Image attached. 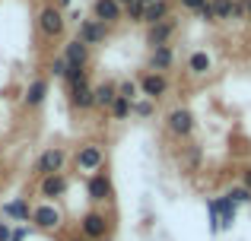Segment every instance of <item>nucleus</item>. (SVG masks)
<instances>
[{
	"label": "nucleus",
	"mask_w": 251,
	"mask_h": 241,
	"mask_svg": "<svg viewBox=\"0 0 251 241\" xmlns=\"http://www.w3.org/2000/svg\"><path fill=\"white\" fill-rule=\"evenodd\" d=\"M64 162H67V153H64L61 146H48L42 155H38V162H35V175H38V178L57 175L64 168Z\"/></svg>",
	"instance_id": "1"
},
{
	"label": "nucleus",
	"mask_w": 251,
	"mask_h": 241,
	"mask_svg": "<svg viewBox=\"0 0 251 241\" xmlns=\"http://www.w3.org/2000/svg\"><path fill=\"white\" fill-rule=\"evenodd\" d=\"M76 168L80 172H89V175H96V172H102V165H105V153H102V146H96V143H86V146L76 149Z\"/></svg>",
	"instance_id": "2"
},
{
	"label": "nucleus",
	"mask_w": 251,
	"mask_h": 241,
	"mask_svg": "<svg viewBox=\"0 0 251 241\" xmlns=\"http://www.w3.org/2000/svg\"><path fill=\"white\" fill-rule=\"evenodd\" d=\"M64 25H67V19H64L61 6H45V10L38 13V32H42L45 38H57L64 32Z\"/></svg>",
	"instance_id": "3"
},
{
	"label": "nucleus",
	"mask_w": 251,
	"mask_h": 241,
	"mask_svg": "<svg viewBox=\"0 0 251 241\" xmlns=\"http://www.w3.org/2000/svg\"><path fill=\"white\" fill-rule=\"evenodd\" d=\"M137 86H140V95H143V99H150V102H159L162 95L169 92V80H166V73H143Z\"/></svg>",
	"instance_id": "4"
},
{
	"label": "nucleus",
	"mask_w": 251,
	"mask_h": 241,
	"mask_svg": "<svg viewBox=\"0 0 251 241\" xmlns=\"http://www.w3.org/2000/svg\"><path fill=\"white\" fill-rule=\"evenodd\" d=\"M76 38H80L83 44H89V48H92V44H102L105 38H108V25H105V22H99L96 16H92V19H80Z\"/></svg>",
	"instance_id": "5"
},
{
	"label": "nucleus",
	"mask_w": 251,
	"mask_h": 241,
	"mask_svg": "<svg viewBox=\"0 0 251 241\" xmlns=\"http://www.w3.org/2000/svg\"><path fill=\"white\" fill-rule=\"evenodd\" d=\"M80 235L86 241H102L108 235V219H105V213H86L83 222H80Z\"/></svg>",
	"instance_id": "6"
},
{
	"label": "nucleus",
	"mask_w": 251,
	"mask_h": 241,
	"mask_svg": "<svg viewBox=\"0 0 251 241\" xmlns=\"http://www.w3.org/2000/svg\"><path fill=\"white\" fill-rule=\"evenodd\" d=\"M175 29H178V19H162V22H156V25H147V44L150 48H162V44H169L172 42V35H175Z\"/></svg>",
	"instance_id": "7"
},
{
	"label": "nucleus",
	"mask_w": 251,
	"mask_h": 241,
	"mask_svg": "<svg viewBox=\"0 0 251 241\" xmlns=\"http://www.w3.org/2000/svg\"><path fill=\"white\" fill-rule=\"evenodd\" d=\"M166 127H169V133H175V136H191L194 133V114H191L188 108H172L169 118H166Z\"/></svg>",
	"instance_id": "8"
},
{
	"label": "nucleus",
	"mask_w": 251,
	"mask_h": 241,
	"mask_svg": "<svg viewBox=\"0 0 251 241\" xmlns=\"http://www.w3.org/2000/svg\"><path fill=\"white\" fill-rule=\"evenodd\" d=\"M92 16L105 25H115V22L124 19V6L118 3V0H96V3H92Z\"/></svg>",
	"instance_id": "9"
},
{
	"label": "nucleus",
	"mask_w": 251,
	"mask_h": 241,
	"mask_svg": "<svg viewBox=\"0 0 251 241\" xmlns=\"http://www.w3.org/2000/svg\"><path fill=\"white\" fill-rule=\"evenodd\" d=\"M86 194H89V200H92V203H105V200H111V178H108L105 172L89 175Z\"/></svg>",
	"instance_id": "10"
},
{
	"label": "nucleus",
	"mask_w": 251,
	"mask_h": 241,
	"mask_svg": "<svg viewBox=\"0 0 251 241\" xmlns=\"http://www.w3.org/2000/svg\"><path fill=\"white\" fill-rule=\"evenodd\" d=\"M32 222L38 225V229H57L61 225V213H57L54 203H42L32 210Z\"/></svg>",
	"instance_id": "11"
},
{
	"label": "nucleus",
	"mask_w": 251,
	"mask_h": 241,
	"mask_svg": "<svg viewBox=\"0 0 251 241\" xmlns=\"http://www.w3.org/2000/svg\"><path fill=\"white\" fill-rule=\"evenodd\" d=\"M61 57L70 64V67H86V61H89V44H83L80 38H70V42L64 44Z\"/></svg>",
	"instance_id": "12"
},
{
	"label": "nucleus",
	"mask_w": 251,
	"mask_h": 241,
	"mask_svg": "<svg viewBox=\"0 0 251 241\" xmlns=\"http://www.w3.org/2000/svg\"><path fill=\"white\" fill-rule=\"evenodd\" d=\"M172 64H175V51H172V44L153 48V54H150V73H166V70H172Z\"/></svg>",
	"instance_id": "13"
},
{
	"label": "nucleus",
	"mask_w": 251,
	"mask_h": 241,
	"mask_svg": "<svg viewBox=\"0 0 251 241\" xmlns=\"http://www.w3.org/2000/svg\"><path fill=\"white\" fill-rule=\"evenodd\" d=\"M64 194H67V178H64L61 172L42 178V197L48 200V203H51V200H57V197H64Z\"/></svg>",
	"instance_id": "14"
},
{
	"label": "nucleus",
	"mask_w": 251,
	"mask_h": 241,
	"mask_svg": "<svg viewBox=\"0 0 251 241\" xmlns=\"http://www.w3.org/2000/svg\"><path fill=\"white\" fill-rule=\"evenodd\" d=\"M3 216H6V219H16V222H29V219H32L29 200L19 197V200H10V203H3Z\"/></svg>",
	"instance_id": "15"
},
{
	"label": "nucleus",
	"mask_w": 251,
	"mask_h": 241,
	"mask_svg": "<svg viewBox=\"0 0 251 241\" xmlns=\"http://www.w3.org/2000/svg\"><path fill=\"white\" fill-rule=\"evenodd\" d=\"M210 67H213V61H210L207 51H191V57H188V73L191 76H207Z\"/></svg>",
	"instance_id": "16"
},
{
	"label": "nucleus",
	"mask_w": 251,
	"mask_h": 241,
	"mask_svg": "<svg viewBox=\"0 0 251 241\" xmlns=\"http://www.w3.org/2000/svg\"><path fill=\"white\" fill-rule=\"evenodd\" d=\"M92 99H96V108H111L118 99V83H102V86L92 89Z\"/></svg>",
	"instance_id": "17"
},
{
	"label": "nucleus",
	"mask_w": 251,
	"mask_h": 241,
	"mask_svg": "<svg viewBox=\"0 0 251 241\" xmlns=\"http://www.w3.org/2000/svg\"><path fill=\"white\" fill-rule=\"evenodd\" d=\"M169 16H172L169 0H156V3H150L147 10H143V22L147 25H156V22H162V19H169Z\"/></svg>",
	"instance_id": "18"
},
{
	"label": "nucleus",
	"mask_w": 251,
	"mask_h": 241,
	"mask_svg": "<svg viewBox=\"0 0 251 241\" xmlns=\"http://www.w3.org/2000/svg\"><path fill=\"white\" fill-rule=\"evenodd\" d=\"M213 203H216V213H220V232L232 229L235 225V203L229 197H220V200H213Z\"/></svg>",
	"instance_id": "19"
},
{
	"label": "nucleus",
	"mask_w": 251,
	"mask_h": 241,
	"mask_svg": "<svg viewBox=\"0 0 251 241\" xmlns=\"http://www.w3.org/2000/svg\"><path fill=\"white\" fill-rule=\"evenodd\" d=\"M70 102H74V108H80V111H89V108H96V99H92L89 83H83V86H74V89H70Z\"/></svg>",
	"instance_id": "20"
},
{
	"label": "nucleus",
	"mask_w": 251,
	"mask_h": 241,
	"mask_svg": "<svg viewBox=\"0 0 251 241\" xmlns=\"http://www.w3.org/2000/svg\"><path fill=\"white\" fill-rule=\"evenodd\" d=\"M45 95H48V80H32L29 89H25V105L38 108L45 102Z\"/></svg>",
	"instance_id": "21"
},
{
	"label": "nucleus",
	"mask_w": 251,
	"mask_h": 241,
	"mask_svg": "<svg viewBox=\"0 0 251 241\" xmlns=\"http://www.w3.org/2000/svg\"><path fill=\"white\" fill-rule=\"evenodd\" d=\"M108 111H111V118H115V121H127L130 114H134V102H127V99H121V95H118L115 105H111Z\"/></svg>",
	"instance_id": "22"
},
{
	"label": "nucleus",
	"mask_w": 251,
	"mask_h": 241,
	"mask_svg": "<svg viewBox=\"0 0 251 241\" xmlns=\"http://www.w3.org/2000/svg\"><path fill=\"white\" fill-rule=\"evenodd\" d=\"M232 6L235 0H210V10H213L216 19H232Z\"/></svg>",
	"instance_id": "23"
},
{
	"label": "nucleus",
	"mask_w": 251,
	"mask_h": 241,
	"mask_svg": "<svg viewBox=\"0 0 251 241\" xmlns=\"http://www.w3.org/2000/svg\"><path fill=\"white\" fill-rule=\"evenodd\" d=\"M118 95H121V99H127V102H137L140 86H137L134 80H124V83H118Z\"/></svg>",
	"instance_id": "24"
},
{
	"label": "nucleus",
	"mask_w": 251,
	"mask_h": 241,
	"mask_svg": "<svg viewBox=\"0 0 251 241\" xmlns=\"http://www.w3.org/2000/svg\"><path fill=\"white\" fill-rule=\"evenodd\" d=\"M153 111H156V102H150V99L134 102V114L137 118H153Z\"/></svg>",
	"instance_id": "25"
},
{
	"label": "nucleus",
	"mask_w": 251,
	"mask_h": 241,
	"mask_svg": "<svg viewBox=\"0 0 251 241\" xmlns=\"http://www.w3.org/2000/svg\"><path fill=\"white\" fill-rule=\"evenodd\" d=\"M226 197L232 200L235 206H239V203H251V191H248V187H242V184H239V187H232V191H229Z\"/></svg>",
	"instance_id": "26"
},
{
	"label": "nucleus",
	"mask_w": 251,
	"mask_h": 241,
	"mask_svg": "<svg viewBox=\"0 0 251 241\" xmlns=\"http://www.w3.org/2000/svg\"><path fill=\"white\" fill-rule=\"evenodd\" d=\"M143 10H147L143 3H130V6H124V16H127L130 22H143Z\"/></svg>",
	"instance_id": "27"
},
{
	"label": "nucleus",
	"mask_w": 251,
	"mask_h": 241,
	"mask_svg": "<svg viewBox=\"0 0 251 241\" xmlns=\"http://www.w3.org/2000/svg\"><path fill=\"white\" fill-rule=\"evenodd\" d=\"M207 216H210V232L216 235V232H220V213H216V203H213V200L207 203Z\"/></svg>",
	"instance_id": "28"
},
{
	"label": "nucleus",
	"mask_w": 251,
	"mask_h": 241,
	"mask_svg": "<svg viewBox=\"0 0 251 241\" xmlns=\"http://www.w3.org/2000/svg\"><path fill=\"white\" fill-rule=\"evenodd\" d=\"M51 73L64 80V76H67V61H64V57H54V61H51Z\"/></svg>",
	"instance_id": "29"
},
{
	"label": "nucleus",
	"mask_w": 251,
	"mask_h": 241,
	"mask_svg": "<svg viewBox=\"0 0 251 241\" xmlns=\"http://www.w3.org/2000/svg\"><path fill=\"white\" fill-rule=\"evenodd\" d=\"M232 22H245V0H235V6H232Z\"/></svg>",
	"instance_id": "30"
},
{
	"label": "nucleus",
	"mask_w": 251,
	"mask_h": 241,
	"mask_svg": "<svg viewBox=\"0 0 251 241\" xmlns=\"http://www.w3.org/2000/svg\"><path fill=\"white\" fill-rule=\"evenodd\" d=\"M178 3H181L184 10H191V13H201L203 6H207V0H178Z\"/></svg>",
	"instance_id": "31"
},
{
	"label": "nucleus",
	"mask_w": 251,
	"mask_h": 241,
	"mask_svg": "<svg viewBox=\"0 0 251 241\" xmlns=\"http://www.w3.org/2000/svg\"><path fill=\"white\" fill-rule=\"evenodd\" d=\"M197 16L203 19V22H216V16H213V10H210V0H207V6H203L201 13H197Z\"/></svg>",
	"instance_id": "32"
},
{
	"label": "nucleus",
	"mask_w": 251,
	"mask_h": 241,
	"mask_svg": "<svg viewBox=\"0 0 251 241\" xmlns=\"http://www.w3.org/2000/svg\"><path fill=\"white\" fill-rule=\"evenodd\" d=\"M13 238V229H10V222H0V241H10Z\"/></svg>",
	"instance_id": "33"
},
{
	"label": "nucleus",
	"mask_w": 251,
	"mask_h": 241,
	"mask_svg": "<svg viewBox=\"0 0 251 241\" xmlns=\"http://www.w3.org/2000/svg\"><path fill=\"white\" fill-rule=\"evenodd\" d=\"M242 187H248V191H251V165L242 168Z\"/></svg>",
	"instance_id": "34"
},
{
	"label": "nucleus",
	"mask_w": 251,
	"mask_h": 241,
	"mask_svg": "<svg viewBox=\"0 0 251 241\" xmlns=\"http://www.w3.org/2000/svg\"><path fill=\"white\" fill-rule=\"evenodd\" d=\"M188 162H191V165H197V162H201V149H197V146H191V153H188Z\"/></svg>",
	"instance_id": "35"
},
{
	"label": "nucleus",
	"mask_w": 251,
	"mask_h": 241,
	"mask_svg": "<svg viewBox=\"0 0 251 241\" xmlns=\"http://www.w3.org/2000/svg\"><path fill=\"white\" fill-rule=\"evenodd\" d=\"M25 235H29V229H13V238L10 241H25Z\"/></svg>",
	"instance_id": "36"
},
{
	"label": "nucleus",
	"mask_w": 251,
	"mask_h": 241,
	"mask_svg": "<svg viewBox=\"0 0 251 241\" xmlns=\"http://www.w3.org/2000/svg\"><path fill=\"white\" fill-rule=\"evenodd\" d=\"M245 22H251V0H245Z\"/></svg>",
	"instance_id": "37"
},
{
	"label": "nucleus",
	"mask_w": 251,
	"mask_h": 241,
	"mask_svg": "<svg viewBox=\"0 0 251 241\" xmlns=\"http://www.w3.org/2000/svg\"><path fill=\"white\" fill-rule=\"evenodd\" d=\"M118 3H121V6H130V3H137V0H118Z\"/></svg>",
	"instance_id": "38"
},
{
	"label": "nucleus",
	"mask_w": 251,
	"mask_h": 241,
	"mask_svg": "<svg viewBox=\"0 0 251 241\" xmlns=\"http://www.w3.org/2000/svg\"><path fill=\"white\" fill-rule=\"evenodd\" d=\"M137 3H143V6H150V3H156V0H137Z\"/></svg>",
	"instance_id": "39"
},
{
	"label": "nucleus",
	"mask_w": 251,
	"mask_h": 241,
	"mask_svg": "<svg viewBox=\"0 0 251 241\" xmlns=\"http://www.w3.org/2000/svg\"><path fill=\"white\" fill-rule=\"evenodd\" d=\"M57 3H61V6H70V3H74V0H57Z\"/></svg>",
	"instance_id": "40"
},
{
	"label": "nucleus",
	"mask_w": 251,
	"mask_h": 241,
	"mask_svg": "<svg viewBox=\"0 0 251 241\" xmlns=\"http://www.w3.org/2000/svg\"><path fill=\"white\" fill-rule=\"evenodd\" d=\"M74 241H86V238H74Z\"/></svg>",
	"instance_id": "41"
},
{
	"label": "nucleus",
	"mask_w": 251,
	"mask_h": 241,
	"mask_svg": "<svg viewBox=\"0 0 251 241\" xmlns=\"http://www.w3.org/2000/svg\"><path fill=\"white\" fill-rule=\"evenodd\" d=\"M102 241H108V238H102Z\"/></svg>",
	"instance_id": "42"
}]
</instances>
